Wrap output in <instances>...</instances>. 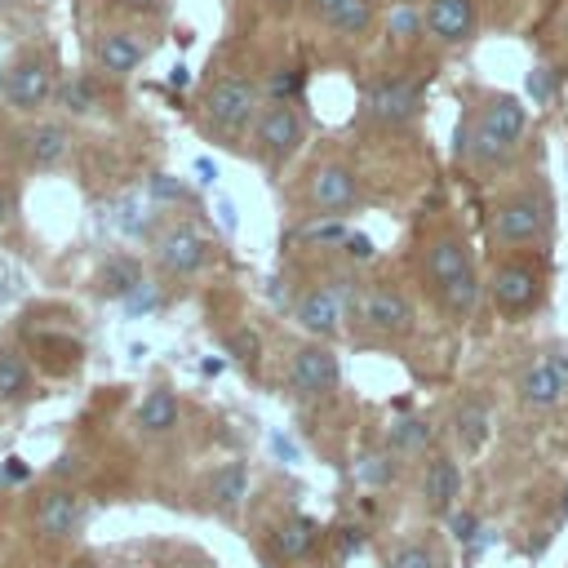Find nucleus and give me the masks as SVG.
I'll use <instances>...</instances> for the list:
<instances>
[{
	"label": "nucleus",
	"instance_id": "obj_14",
	"mask_svg": "<svg viewBox=\"0 0 568 568\" xmlns=\"http://www.w3.org/2000/svg\"><path fill=\"white\" fill-rule=\"evenodd\" d=\"M155 262H160L164 275L186 280V275H195V271L209 262V240H204L195 226H186V222L164 226L160 240H155Z\"/></svg>",
	"mask_w": 568,
	"mask_h": 568
},
{
	"label": "nucleus",
	"instance_id": "obj_24",
	"mask_svg": "<svg viewBox=\"0 0 568 568\" xmlns=\"http://www.w3.org/2000/svg\"><path fill=\"white\" fill-rule=\"evenodd\" d=\"M311 13H315L328 31L346 36V40L368 36L373 22H377V4H373V0H311Z\"/></svg>",
	"mask_w": 568,
	"mask_h": 568
},
{
	"label": "nucleus",
	"instance_id": "obj_33",
	"mask_svg": "<svg viewBox=\"0 0 568 568\" xmlns=\"http://www.w3.org/2000/svg\"><path fill=\"white\" fill-rule=\"evenodd\" d=\"M120 306L129 311V320H142V315H155V311H160V293H155V284H146V280H142V284H138Z\"/></svg>",
	"mask_w": 568,
	"mask_h": 568
},
{
	"label": "nucleus",
	"instance_id": "obj_42",
	"mask_svg": "<svg viewBox=\"0 0 568 568\" xmlns=\"http://www.w3.org/2000/svg\"><path fill=\"white\" fill-rule=\"evenodd\" d=\"M528 89H532V98H550V89H555V80H546V67H537V71H532V80H528Z\"/></svg>",
	"mask_w": 568,
	"mask_h": 568
},
{
	"label": "nucleus",
	"instance_id": "obj_44",
	"mask_svg": "<svg viewBox=\"0 0 568 568\" xmlns=\"http://www.w3.org/2000/svg\"><path fill=\"white\" fill-rule=\"evenodd\" d=\"M195 173H200V182H204V186H213V182H217V164H213L209 155H200V160H195Z\"/></svg>",
	"mask_w": 568,
	"mask_h": 568
},
{
	"label": "nucleus",
	"instance_id": "obj_23",
	"mask_svg": "<svg viewBox=\"0 0 568 568\" xmlns=\"http://www.w3.org/2000/svg\"><path fill=\"white\" fill-rule=\"evenodd\" d=\"M488 435H493V408H488V399L484 395H462L457 404H453V439H457V448L466 453V457H475L484 444H488Z\"/></svg>",
	"mask_w": 568,
	"mask_h": 568
},
{
	"label": "nucleus",
	"instance_id": "obj_4",
	"mask_svg": "<svg viewBox=\"0 0 568 568\" xmlns=\"http://www.w3.org/2000/svg\"><path fill=\"white\" fill-rule=\"evenodd\" d=\"M257 111H262V89L248 75H222L204 93V120L222 138H240L257 120Z\"/></svg>",
	"mask_w": 568,
	"mask_h": 568
},
{
	"label": "nucleus",
	"instance_id": "obj_1",
	"mask_svg": "<svg viewBox=\"0 0 568 568\" xmlns=\"http://www.w3.org/2000/svg\"><path fill=\"white\" fill-rule=\"evenodd\" d=\"M528 133V106L515 93H484L475 115L457 133V155H466L479 173L501 169Z\"/></svg>",
	"mask_w": 568,
	"mask_h": 568
},
{
	"label": "nucleus",
	"instance_id": "obj_52",
	"mask_svg": "<svg viewBox=\"0 0 568 568\" xmlns=\"http://www.w3.org/2000/svg\"><path fill=\"white\" fill-rule=\"evenodd\" d=\"M4 213H9V195L0 191V222H4Z\"/></svg>",
	"mask_w": 568,
	"mask_h": 568
},
{
	"label": "nucleus",
	"instance_id": "obj_17",
	"mask_svg": "<svg viewBox=\"0 0 568 568\" xmlns=\"http://www.w3.org/2000/svg\"><path fill=\"white\" fill-rule=\"evenodd\" d=\"M146 40L138 36V31H129V27H111V31H102L98 40H93V67L102 71V75H111V80H124V75H133L142 62H146Z\"/></svg>",
	"mask_w": 568,
	"mask_h": 568
},
{
	"label": "nucleus",
	"instance_id": "obj_35",
	"mask_svg": "<svg viewBox=\"0 0 568 568\" xmlns=\"http://www.w3.org/2000/svg\"><path fill=\"white\" fill-rule=\"evenodd\" d=\"M306 244H342L346 240V226L337 222V217H328V222H311V226H302L297 231Z\"/></svg>",
	"mask_w": 568,
	"mask_h": 568
},
{
	"label": "nucleus",
	"instance_id": "obj_34",
	"mask_svg": "<svg viewBox=\"0 0 568 568\" xmlns=\"http://www.w3.org/2000/svg\"><path fill=\"white\" fill-rule=\"evenodd\" d=\"M302 84H306V75H302L297 67L275 71V75H271V102H293V98L302 93Z\"/></svg>",
	"mask_w": 568,
	"mask_h": 568
},
{
	"label": "nucleus",
	"instance_id": "obj_49",
	"mask_svg": "<svg viewBox=\"0 0 568 568\" xmlns=\"http://www.w3.org/2000/svg\"><path fill=\"white\" fill-rule=\"evenodd\" d=\"M67 568H98V559H89V555H80V559H71Z\"/></svg>",
	"mask_w": 568,
	"mask_h": 568
},
{
	"label": "nucleus",
	"instance_id": "obj_32",
	"mask_svg": "<svg viewBox=\"0 0 568 568\" xmlns=\"http://www.w3.org/2000/svg\"><path fill=\"white\" fill-rule=\"evenodd\" d=\"M146 191H151V200H160V204H186V200H191V186H186L182 178H173V173H151Z\"/></svg>",
	"mask_w": 568,
	"mask_h": 568
},
{
	"label": "nucleus",
	"instance_id": "obj_51",
	"mask_svg": "<svg viewBox=\"0 0 568 568\" xmlns=\"http://www.w3.org/2000/svg\"><path fill=\"white\" fill-rule=\"evenodd\" d=\"M559 36L568 40V9H564V18H559Z\"/></svg>",
	"mask_w": 568,
	"mask_h": 568
},
{
	"label": "nucleus",
	"instance_id": "obj_53",
	"mask_svg": "<svg viewBox=\"0 0 568 568\" xmlns=\"http://www.w3.org/2000/svg\"><path fill=\"white\" fill-rule=\"evenodd\" d=\"M311 568H324V564H311Z\"/></svg>",
	"mask_w": 568,
	"mask_h": 568
},
{
	"label": "nucleus",
	"instance_id": "obj_18",
	"mask_svg": "<svg viewBox=\"0 0 568 568\" xmlns=\"http://www.w3.org/2000/svg\"><path fill=\"white\" fill-rule=\"evenodd\" d=\"M457 497H462V466H457V457L430 453L426 466H422V506L430 515L448 519L457 510Z\"/></svg>",
	"mask_w": 568,
	"mask_h": 568
},
{
	"label": "nucleus",
	"instance_id": "obj_41",
	"mask_svg": "<svg viewBox=\"0 0 568 568\" xmlns=\"http://www.w3.org/2000/svg\"><path fill=\"white\" fill-rule=\"evenodd\" d=\"M213 209H217V222H222V231H235V226H240V217H235V204H231L226 195H217V204H213Z\"/></svg>",
	"mask_w": 568,
	"mask_h": 568
},
{
	"label": "nucleus",
	"instance_id": "obj_21",
	"mask_svg": "<svg viewBox=\"0 0 568 568\" xmlns=\"http://www.w3.org/2000/svg\"><path fill=\"white\" fill-rule=\"evenodd\" d=\"M178 422H182V404L169 386H151L133 408V430L142 439H164L178 430Z\"/></svg>",
	"mask_w": 568,
	"mask_h": 568
},
{
	"label": "nucleus",
	"instance_id": "obj_48",
	"mask_svg": "<svg viewBox=\"0 0 568 568\" xmlns=\"http://www.w3.org/2000/svg\"><path fill=\"white\" fill-rule=\"evenodd\" d=\"M271 13H293V0H262Z\"/></svg>",
	"mask_w": 568,
	"mask_h": 568
},
{
	"label": "nucleus",
	"instance_id": "obj_40",
	"mask_svg": "<svg viewBox=\"0 0 568 568\" xmlns=\"http://www.w3.org/2000/svg\"><path fill=\"white\" fill-rule=\"evenodd\" d=\"M448 528H453L457 541H475V532H479V515H470V510H453V515H448Z\"/></svg>",
	"mask_w": 568,
	"mask_h": 568
},
{
	"label": "nucleus",
	"instance_id": "obj_39",
	"mask_svg": "<svg viewBox=\"0 0 568 568\" xmlns=\"http://www.w3.org/2000/svg\"><path fill=\"white\" fill-rule=\"evenodd\" d=\"M342 248H346V257H351V262H368V257L377 253V248H373V240H368L364 231H346Z\"/></svg>",
	"mask_w": 568,
	"mask_h": 568
},
{
	"label": "nucleus",
	"instance_id": "obj_37",
	"mask_svg": "<svg viewBox=\"0 0 568 568\" xmlns=\"http://www.w3.org/2000/svg\"><path fill=\"white\" fill-rule=\"evenodd\" d=\"M115 222H120V231H124L129 240H138V235L146 231V217H142V204H138L133 195H129V200H120V217H115Z\"/></svg>",
	"mask_w": 568,
	"mask_h": 568
},
{
	"label": "nucleus",
	"instance_id": "obj_8",
	"mask_svg": "<svg viewBox=\"0 0 568 568\" xmlns=\"http://www.w3.org/2000/svg\"><path fill=\"white\" fill-rule=\"evenodd\" d=\"M355 302H359V293L355 288H346V280H337V284H315V288H306L302 297H297V324L315 337V342H328V337H337L342 333V320H346V306L355 311Z\"/></svg>",
	"mask_w": 568,
	"mask_h": 568
},
{
	"label": "nucleus",
	"instance_id": "obj_10",
	"mask_svg": "<svg viewBox=\"0 0 568 568\" xmlns=\"http://www.w3.org/2000/svg\"><path fill=\"white\" fill-rule=\"evenodd\" d=\"M337 382H342V364L328 351V342L311 337L306 346L293 351V359H288V390L297 399H324V395L337 390Z\"/></svg>",
	"mask_w": 568,
	"mask_h": 568
},
{
	"label": "nucleus",
	"instance_id": "obj_19",
	"mask_svg": "<svg viewBox=\"0 0 568 568\" xmlns=\"http://www.w3.org/2000/svg\"><path fill=\"white\" fill-rule=\"evenodd\" d=\"M18 151L31 169H58L71 155V129L62 120H36L18 133Z\"/></svg>",
	"mask_w": 568,
	"mask_h": 568
},
{
	"label": "nucleus",
	"instance_id": "obj_30",
	"mask_svg": "<svg viewBox=\"0 0 568 568\" xmlns=\"http://www.w3.org/2000/svg\"><path fill=\"white\" fill-rule=\"evenodd\" d=\"M355 475H359V484H368V488H390V484L399 479V457H395L390 448H368V453L355 462Z\"/></svg>",
	"mask_w": 568,
	"mask_h": 568
},
{
	"label": "nucleus",
	"instance_id": "obj_45",
	"mask_svg": "<svg viewBox=\"0 0 568 568\" xmlns=\"http://www.w3.org/2000/svg\"><path fill=\"white\" fill-rule=\"evenodd\" d=\"M271 448H275V453H284L288 462H297V448H293V439H284V435H271Z\"/></svg>",
	"mask_w": 568,
	"mask_h": 568
},
{
	"label": "nucleus",
	"instance_id": "obj_3",
	"mask_svg": "<svg viewBox=\"0 0 568 568\" xmlns=\"http://www.w3.org/2000/svg\"><path fill=\"white\" fill-rule=\"evenodd\" d=\"M422 271H426V284L435 288L439 306L453 320H470V311L479 302V275H475V262H470V244L462 235H453V231L435 235L426 244Z\"/></svg>",
	"mask_w": 568,
	"mask_h": 568
},
{
	"label": "nucleus",
	"instance_id": "obj_26",
	"mask_svg": "<svg viewBox=\"0 0 568 568\" xmlns=\"http://www.w3.org/2000/svg\"><path fill=\"white\" fill-rule=\"evenodd\" d=\"M430 439H435V430H430L426 417H395L386 426V448L395 457H422L430 448Z\"/></svg>",
	"mask_w": 568,
	"mask_h": 568
},
{
	"label": "nucleus",
	"instance_id": "obj_11",
	"mask_svg": "<svg viewBox=\"0 0 568 568\" xmlns=\"http://www.w3.org/2000/svg\"><path fill=\"white\" fill-rule=\"evenodd\" d=\"M515 390H519V404L524 408H555L564 399V390H568V351L555 346V351L528 359L519 368Z\"/></svg>",
	"mask_w": 568,
	"mask_h": 568
},
{
	"label": "nucleus",
	"instance_id": "obj_50",
	"mask_svg": "<svg viewBox=\"0 0 568 568\" xmlns=\"http://www.w3.org/2000/svg\"><path fill=\"white\" fill-rule=\"evenodd\" d=\"M106 568H142V564H138V559H111Z\"/></svg>",
	"mask_w": 568,
	"mask_h": 568
},
{
	"label": "nucleus",
	"instance_id": "obj_27",
	"mask_svg": "<svg viewBox=\"0 0 568 568\" xmlns=\"http://www.w3.org/2000/svg\"><path fill=\"white\" fill-rule=\"evenodd\" d=\"M53 102H58L71 120H84V115H93V111L102 106V93H98V80H93V75H71V80H62V84L53 89Z\"/></svg>",
	"mask_w": 568,
	"mask_h": 568
},
{
	"label": "nucleus",
	"instance_id": "obj_15",
	"mask_svg": "<svg viewBox=\"0 0 568 568\" xmlns=\"http://www.w3.org/2000/svg\"><path fill=\"white\" fill-rule=\"evenodd\" d=\"M306 200H311L324 217L346 213V209L359 200V178H355V169H351V164H337V160L315 164V173H311V182H306Z\"/></svg>",
	"mask_w": 568,
	"mask_h": 568
},
{
	"label": "nucleus",
	"instance_id": "obj_16",
	"mask_svg": "<svg viewBox=\"0 0 568 568\" xmlns=\"http://www.w3.org/2000/svg\"><path fill=\"white\" fill-rule=\"evenodd\" d=\"M320 541H324V528H320L311 515H288V519H280V524L271 528L266 555H271L280 568H297V564H306V559L315 555Z\"/></svg>",
	"mask_w": 568,
	"mask_h": 568
},
{
	"label": "nucleus",
	"instance_id": "obj_36",
	"mask_svg": "<svg viewBox=\"0 0 568 568\" xmlns=\"http://www.w3.org/2000/svg\"><path fill=\"white\" fill-rule=\"evenodd\" d=\"M364 528L359 524H342V528H333V546H337V559H351V555H359L364 550Z\"/></svg>",
	"mask_w": 568,
	"mask_h": 568
},
{
	"label": "nucleus",
	"instance_id": "obj_6",
	"mask_svg": "<svg viewBox=\"0 0 568 568\" xmlns=\"http://www.w3.org/2000/svg\"><path fill=\"white\" fill-rule=\"evenodd\" d=\"M53 89H58V80H53V67H49L44 53H18L9 62L4 80H0L4 102L13 111H22V115H36L40 106H49L53 102Z\"/></svg>",
	"mask_w": 568,
	"mask_h": 568
},
{
	"label": "nucleus",
	"instance_id": "obj_38",
	"mask_svg": "<svg viewBox=\"0 0 568 568\" xmlns=\"http://www.w3.org/2000/svg\"><path fill=\"white\" fill-rule=\"evenodd\" d=\"M417 27H422V18H417L413 9H395V13H390V36H395V40H413Z\"/></svg>",
	"mask_w": 568,
	"mask_h": 568
},
{
	"label": "nucleus",
	"instance_id": "obj_31",
	"mask_svg": "<svg viewBox=\"0 0 568 568\" xmlns=\"http://www.w3.org/2000/svg\"><path fill=\"white\" fill-rule=\"evenodd\" d=\"M226 355L235 359V364H244V368H257L262 364V337H257V328H231L226 333Z\"/></svg>",
	"mask_w": 568,
	"mask_h": 568
},
{
	"label": "nucleus",
	"instance_id": "obj_29",
	"mask_svg": "<svg viewBox=\"0 0 568 568\" xmlns=\"http://www.w3.org/2000/svg\"><path fill=\"white\" fill-rule=\"evenodd\" d=\"M382 568H444V559H439V546L430 537H399L386 550Z\"/></svg>",
	"mask_w": 568,
	"mask_h": 568
},
{
	"label": "nucleus",
	"instance_id": "obj_2",
	"mask_svg": "<svg viewBox=\"0 0 568 568\" xmlns=\"http://www.w3.org/2000/svg\"><path fill=\"white\" fill-rule=\"evenodd\" d=\"M550 226H555V195L541 178H528L493 204L488 240L497 248H528V244H541Z\"/></svg>",
	"mask_w": 568,
	"mask_h": 568
},
{
	"label": "nucleus",
	"instance_id": "obj_5",
	"mask_svg": "<svg viewBox=\"0 0 568 568\" xmlns=\"http://www.w3.org/2000/svg\"><path fill=\"white\" fill-rule=\"evenodd\" d=\"M306 142V120L293 102H262L257 120H253V146L266 164H284L297 155V146Z\"/></svg>",
	"mask_w": 568,
	"mask_h": 568
},
{
	"label": "nucleus",
	"instance_id": "obj_22",
	"mask_svg": "<svg viewBox=\"0 0 568 568\" xmlns=\"http://www.w3.org/2000/svg\"><path fill=\"white\" fill-rule=\"evenodd\" d=\"M204 497H209V510L213 515H235L248 497V462L244 457H231L222 466H213V475L204 479Z\"/></svg>",
	"mask_w": 568,
	"mask_h": 568
},
{
	"label": "nucleus",
	"instance_id": "obj_12",
	"mask_svg": "<svg viewBox=\"0 0 568 568\" xmlns=\"http://www.w3.org/2000/svg\"><path fill=\"white\" fill-rule=\"evenodd\" d=\"M422 111V80H408V75H386V80H373L368 93H364V115L373 124H408L413 115Z\"/></svg>",
	"mask_w": 568,
	"mask_h": 568
},
{
	"label": "nucleus",
	"instance_id": "obj_7",
	"mask_svg": "<svg viewBox=\"0 0 568 568\" xmlns=\"http://www.w3.org/2000/svg\"><path fill=\"white\" fill-rule=\"evenodd\" d=\"M355 315H359V324L373 337H408L413 324H417V311H413L408 293L395 288V284H368V288H359Z\"/></svg>",
	"mask_w": 568,
	"mask_h": 568
},
{
	"label": "nucleus",
	"instance_id": "obj_28",
	"mask_svg": "<svg viewBox=\"0 0 568 568\" xmlns=\"http://www.w3.org/2000/svg\"><path fill=\"white\" fill-rule=\"evenodd\" d=\"M36 395V382H31V368L18 351L0 346V404H27Z\"/></svg>",
	"mask_w": 568,
	"mask_h": 568
},
{
	"label": "nucleus",
	"instance_id": "obj_9",
	"mask_svg": "<svg viewBox=\"0 0 568 568\" xmlns=\"http://www.w3.org/2000/svg\"><path fill=\"white\" fill-rule=\"evenodd\" d=\"M488 297H493V306H497L506 320L528 315V311L541 302V275H537V266L524 262V257L497 262V271L488 275Z\"/></svg>",
	"mask_w": 568,
	"mask_h": 568
},
{
	"label": "nucleus",
	"instance_id": "obj_46",
	"mask_svg": "<svg viewBox=\"0 0 568 568\" xmlns=\"http://www.w3.org/2000/svg\"><path fill=\"white\" fill-rule=\"evenodd\" d=\"M22 475H27L22 457H9V466H4V479H22Z\"/></svg>",
	"mask_w": 568,
	"mask_h": 568
},
{
	"label": "nucleus",
	"instance_id": "obj_47",
	"mask_svg": "<svg viewBox=\"0 0 568 568\" xmlns=\"http://www.w3.org/2000/svg\"><path fill=\"white\" fill-rule=\"evenodd\" d=\"M186 80H191L186 67H173V71H169V84H173V89H186Z\"/></svg>",
	"mask_w": 568,
	"mask_h": 568
},
{
	"label": "nucleus",
	"instance_id": "obj_20",
	"mask_svg": "<svg viewBox=\"0 0 568 568\" xmlns=\"http://www.w3.org/2000/svg\"><path fill=\"white\" fill-rule=\"evenodd\" d=\"M422 27L439 44H466L479 27V9H475V0H430L422 13Z\"/></svg>",
	"mask_w": 568,
	"mask_h": 568
},
{
	"label": "nucleus",
	"instance_id": "obj_43",
	"mask_svg": "<svg viewBox=\"0 0 568 568\" xmlns=\"http://www.w3.org/2000/svg\"><path fill=\"white\" fill-rule=\"evenodd\" d=\"M120 9H129V13H160L164 9V0H115Z\"/></svg>",
	"mask_w": 568,
	"mask_h": 568
},
{
	"label": "nucleus",
	"instance_id": "obj_13",
	"mask_svg": "<svg viewBox=\"0 0 568 568\" xmlns=\"http://www.w3.org/2000/svg\"><path fill=\"white\" fill-rule=\"evenodd\" d=\"M84 528V497L80 488L53 484L36 497V532L44 541H75Z\"/></svg>",
	"mask_w": 568,
	"mask_h": 568
},
{
	"label": "nucleus",
	"instance_id": "obj_25",
	"mask_svg": "<svg viewBox=\"0 0 568 568\" xmlns=\"http://www.w3.org/2000/svg\"><path fill=\"white\" fill-rule=\"evenodd\" d=\"M138 284H142V266H138V257H129V253L106 257L102 271H98V297H106V302H124Z\"/></svg>",
	"mask_w": 568,
	"mask_h": 568
}]
</instances>
